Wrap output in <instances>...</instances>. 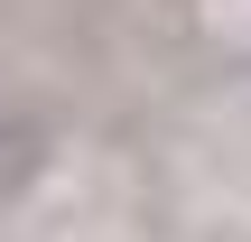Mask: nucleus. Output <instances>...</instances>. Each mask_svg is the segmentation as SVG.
Segmentation results:
<instances>
[{
	"label": "nucleus",
	"instance_id": "1",
	"mask_svg": "<svg viewBox=\"0 0 251 242\" xmlns=\"http://www.w3.org/2000/svg\"><path fill=\"white\" fill-rule=\"evenodd\" d=\"M47 159H56L47 121H37V112H9V103H0V215H19V205L37 196Z\"/></svg>",
	"mask_w": 251,
	"mask_h": 242
}]
</instances>
